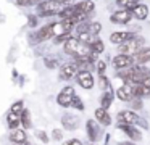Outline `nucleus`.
I'll use <instances>...</instances> for the list:
<instances>
[{
  "mask_svg": "<svg viewBox=\"0 0 150 145\" xmlns=\"http://www.w3.org/2000/svg\"><path fill=\"white\" fill-rule=\"evenodd\" d=\"M116 5H120V6H123L124 10H132L134 6L137 5V0H116Z\"/></svg>",
  "mask_w": 150,
  "mask_h": 145,
  "instance_id": "nucleus-22",
  "label": "nucleus"
},
{
  "mask_svg": "<svg viewBox=\"0 0 150 145\" xmlns=\"http://www.w3.org/2000/svg\"><path fill=\"white\" fill-rule=\"evenodd\" d=\"M53 32H52V26H44L40 31H37V40H45V39L52 37Z\"/></svg>",
  "mask_w": 150,
  "mask_h": 145,
  "instance_id": "nucleus-20",
  "label": "nucleus"
},
{
  "mask_svg": "<svg viewBox=\"0 0 150 145\" xmlns=\"http://www.w3.org/2000/svg\"><path fill=\"white\" fill-rule=\"evenodd\" d=\"M58 8H60V5L57 2H53V0H44L39 5L37 11H39V15L47 16V15H55V13H58Z\"/></svg>",
  "mask_w": 150,
  "mask_h": 145,
  "instance_id": "nucleus-2",
  "label": "nucleus"
},
{
  "mask_svg": "<svg viewBox=\"0 0 150 145\" xmlns=\"http://www.w3.org/2000/svg\"><path fill=\"white\" fill-rule=\"evenodd\" d=\"M36 134H37V139H39V140H42L44 144H47V142H49V137L45 135V132H44V131H37Z\"/></svg>",
  "mask_w": 150,
  "mask_h": 145,
  "instance_id": "nucleus-31",
  "label": "nucleus"
},
{
  "mask_svg": "<svg viewBox=\"0 0 150 145\" xmlns=\"http://www.w3.org/2000/svg\"><path fill=\"white\" fill-rule=\"evenodd\" d=\"M89 47H91V52L92 53H102V52L105 50V45H103V42L102 40H94L92 44H89Z\"/></svg>",
  "mask_w": 150,
  "mask_h": 145,
  "instance_id": "nucleus-21",
  "label": "nucleus"
},
{
  "mask_svg": "<svg viewBox=\"0 0 150 145\" xmlns=\"http://www.w3.org/2000/svg\"><path fill=\"white\" fill-rule=\"evenodd\" d=\"M87 132H89V137H91L92 140H95V139L98 137L97 127L94 126V122H92V121H89V122H87Z\"/></svg>",
  "mask_w": 150,
  "mask_h": 145,
  "instance_id": "nucleus-26",
  "label": "nucleus"
},
{
  "mask_svg": "<svg viewBox=\"0 0 150 145\" xmlns=\"http://www.w3.org/2000/svg\"><path fill=\"white\" fill-rule=\"evenodd\" d=\"M100 29H102L100 23H92V24H89L87 32H91V34L94 35V34H98V32H100Z\"/></svg>",
  "mask_w": 150,
  "mask_h": 145,
  "instance_id": "nucleus-28",
  "label": "nucleus"
},
{
  "mask_svg": "<svg viewBox=\"0 0 150 145\" xmlns=\"http://www.w3.org/2000/svg\"><path fill=\"white\" fill-rule=\"evenodd\" d=\"M45 64H47V68H55V66H57V60H52V58H45Z\"/></svg>",
  "mask_w": 150,
  "mask_h": 145,
  "instance_id": "nucleus-35",
  "label": "nucleus"
},
{
  "mask_svg": "<svg viewBox=\"0 0 150 145\" xmlns=\"http://www.w3.org/2000/svg\"><path fill=\"white\" fill-rule=\"evenodd\" d=\"M78 48H79V40L74 37H69L68 40L65 42V52L68 55H73V57H76V53H78Z\"/></svg>",
  "mask_w": 150,
  "mask_h": 145,
  "instance_id": "nucleus-13",
  "label": "nucleus"
},
{
  "mask_svg": "<svg viewBox=\"0 0 150 145\" xmlns=\"http://www.w3.org/2000/svg\"><path fill=\"white\" fill-rule=\"evenodd\" d=\"M53 2H57V3H58V5H60V3H68L69 0H53Z\"/></svg>",
  "mask_w": 150,
  "mask_h": 145,
  "instance_id": "nucleus-42",
  "label": "nucleus"
},
{
  "mask_svg": "<svg viewBox=\"0 0 150 145\" xmlns=\"http://www.w3.org/2000/svg\"><path fill=\"white\" fill-rule=\"evenodd\" d=\"M140 84H144L145 87H150V76H149V77H145V79H144Z\"/></svg>",
  "mask_w": 150,
  "mask_h": 145,
  "instance_id": "nucleus-41",
  "label": "nucleus"
},
{
  "mask_svg": "<svg viewBox=\"0 0 150 145\" xmlns=\"http://www.w3.org/2000/svg\"><path fill=\"white\" fill-rule=\"evenodd\" d=\"M73 97L74 95H65V93H60V95L57 97V102H58V105H62V106H69Z\"/></svg>",
  "mask_w": 150,
  "mask_h": 145,
  "instance_id": "nucleus-24",
  "label": "nucleus"
},
{
  "mask_svg": "<svg viewBox=\"0 0 150 145\" xmlns=\"http://www.w3.org/2000/svg\"><path fill=\"white\" fill-rule=\"evenodd\" d=\"M132 64V60H131L129 55H118V57H115L113 60V66L116 68V69H124V68L131 66Z\"/></svg>",
  "mask_w": 150,
  "mask_h": 145,
  "instance_id": "nucleus-10",
  "label": "nucleus"
},
{
  "mask_svg": "<svg viewBox=\"0 0 150 145\" xmlns=\"http://www.w3.org/2000/svg\"><path fill=\"white\" fill-rule=\"evenodd\" d=\"M62 93H65V95H74V89L73 87H65V89L62 90Z\"/></svg>",
  "mask_w": 150,
  "mask_h": 145,
  "instance_id": "nucleus-37",
  "label": "nucleus"
},
{
  "mask_svg": "<svg viewBox=\"0 0 150 145\" xmlns=\"http://www.w3.org/2000/svg\"><path fill=\"white\" fill-rule=\"evenodd\" d=\"M131 102H132V105L136 106L137 110H139V108H142V103H140V100H134V98H132Z\"/></svg>",
  "mask_w": 150,
  "mask_h": 145,
  "instance_id": "nucleus-40",
  "label": "nucleus"
},
{
  "mask_svg": "<svg viewBox=\"0 0 150 145\" xmlns=\"http://www.w3.org/2000/svg\"><path fill=\"white\" fill-rule=\"evenodd\" d=\"M7 124H8V127H10L11 131H13V129H18V126H20V115L10 111L7 115Z\"/></svg>",
  "mask_w": 150,
  "mask_h": 145,
  "instance_id": "nucleus-19",
  "label": "nucleus"
},
{
  "mask_svg": "<svg viewBox=\"0 0 150 145\" xmlns=\"http://www.w3.org/2000/svg\"><path fill=\"white\" fill-rule=\"evenodd\" d=\"M78 74V66H76V63H66L62 66V69H60V79L63 81H68L71 79L73 76H76Z\"/></svg>",
  "mask_w": 150,
  "mask_h": 145,
  "instance_id": "nucleus-7",
  "label": "nucleus"
},
{
  "mask_svg": "<svg viewBox=\"0 0 150 145\" xmlns=\"http://www.w3.org/2000/svg\"><path fill=\"white\" fill-rule=\"evenodd\" d=\"M131 21V11L129 10H120V11L111 15V23L115 24H126Z\"/></svg>",
  "mask_w": 150,
  "mask_h": 145,
  "instance_id": "nucleus-8",
  "label": "nucleus"
},
{
  "mask_svg": "<svg viewBox=\"0 0 150 145\" xmlns=\"http://www.w3.org/2000/svg\"><path fill=\"white\" fill-rule=\"evenodd\" d=\"M95 118H97V121H100L103 126H110L111 124V118H110V115L107 113L105 108H97L95 110Z\"/></svg>",
  "mask_w": 150,
  "mask_h": 145,
  "instance_id": "nucleus-17",
  "label": "nucleus"
},
{
  "mask_svg": "<svg viewBox=\"0 0 150 145\" xmlns=\"http://www.w3.org/2000/svg\"><path fill=\"white\" fill-rule=\"evenodd\" d=\"M78 84L84 89H92L94 87V77L91 71H78Z\"/></svg>",
  "mask_w": 150,
  "mask_h": 145,
  "instance_id": "nucleus-5",
  "label": "nucleus"
},
{
  "mask_svg": "<svg viewBox=\"0 0 150 145\" xmlns=\"http://www.w3.org/2000/svg\"><path fill=\"white\" fill-rule=\"evenodd\" d=\"M118 126H120V127L126 132L127 137H131L132 140H140V137H142V135H140V132L137 131L134 126H131V124H118Z\"/></svg>",
  "mask_w": 150,
  "mask_h": 145,
  "instance_id": "nucleus-14",
  "label": "nucleus"
},
{
  "mask_svg": "<svg viewBox=\"0 0 150 145\" xmlns=\"http://www.w3.org/2000/svg\"><path fill=\"white\" fill-rule=\"evenodd\" d=\"M11 111H13V113H20V111H23V102H16V103H13V105H11Z\"/></svg>",
  "mask_w": 150,
  "mask_h": 145,
  "instance_id": "nucleus-30",
  "label": "nucleus"
},
{
  "mask_svg": "<svg viewBox=\"0 0 150 145\" xmlns=\"http://www.w3.org/2000/svg\"><path fill=\"white\" fill-rule=\"evenodd\" d=\"M144 45V39L139 37V39H131V40H126L123 42V44H120V47H118V50H120L121 55H132L136 53L139 48H142Z\"/></svg>",
  "mask_w": 150,
  "mask_h": 145,
  "instance_id": "nucleus-1",
  "label": "nucleus"
},
{
  "mask_svg": "<svg viewBox=\"0 0 150 145\" xmlns=\"http://www.w3.org/2000/svg\"><path fill=\"white\" fill-rule=\"evenodd\" d=\"M120 145H136V144H134V142H121Z\"/></svg>",
  "mask_w": 150,
  "mask_h": 145,
  "instance_id": "nucleus-43",
  "label": "nucleus"
},
{
  "mask_svg": "<svg viewBox=\"0 0 150 145\" xmlns=\"http://www.w3.org/2000/svg\"><path fill=\"white\" fill-rule=\"evenodd\" d=\"M65 145H82V142L79 139H69L68 142H65Z\"/></svg>",
  "mask_w": 150,
  "mask_h": 145,
  "instance_id": "nucleus-36",
  "label": "nucleus"
},
{
  "mask_svg": "<svg viewBox=\"0 0 150 145\" xmlns=\"http://www.w3.org/2000/svg\"><path fill=\"white\" fill-rule=\"evenodd\" d=\"M74 6H76V11L84 13V15H89V13L94 11V8H95L94 2H91V0H84V2L78 3V5H74Z\"/></svg>",
  "mask_w": 150,
  "mask_h": 145,
  "instance_id": "nucleus-18",
  "label": "nucleus"
},
{
  "mask_svg": "<svg viewBox=\"0 0 150 145\" xmlns=\"http://www.w3.org/2000/svg\"><path fill=\"white\" fill-rule=\"evenodd\" d=\"M69 39V32L68 34H60V35H57L55 37V44H62V42H66Z\"/></svg>",
  "mask_w": 150,
  "mask_h": 145,
  "instance_id": "nucleus-29",
  "label": "nucleus"
},
{
  "mask_svg": "<svg viewBox=\"0 0 150 145\" xmlns=\"http://www.w3.org/2000/svg\"><path fill=\"white\" fill-rule=\"evenodd\" d=\"M134 37V34L132 32H123V31H118V32H113V34L110 35V40L113 42V44H123V42H126V40H131V39Z\"/></svg>",
  "mask_w": 150,
  "mask_h": 145,
  "instance_id": "nucleus-12",
  "label": "nucleus"
},
{
  "mask_svg": "<svg viewBox=\"0 0 150 145\" xmlns=\"http://www.w3.org/2000/svg\"><path fill=\"white\" fill-rule=\"evenodd\" d=\"M91 145H94V144H91Z\"/></svg>",
  "mask_w": 150,
  "mask_h": 145,
  "instance_id": "nucleus-45",
  "label": "nucleus"
},
{
  "mask_svg": "<svg viewBox=\"0 0 150 145\" xmlns=\"http://www.w3.org/2000/svg\"><path fill=\"white\" fill-rule=\"evenodd\" d=\"M87 28H89V26L86 24V23H79V24H78V28H76V29H78V32H79V34H82V32H87Z\"/></svg>",
  "mask_w": 150,
  "mask_h": 145,
  "instance_id": "nucleus-34",
  "label": "nucleus"
},
{
  "mask_svg": "<svg viewBox=\"0 0 150 145\" xmlns=\"http://www.w3.org/2000/svg\"><path fill=\"white\" fill-rule=\"evenodd\" d=\"M26 139H28L26 132L21 131V129H13L11 134H10V140L13 142V144H24Z\"/></svg>",
  "mask_w": 150,
  "mask_h": 145,
  "instance_id": "nucleus-15",
  "label": "nucleus"
},
{
  "mask_svg": "<svg viewBox=\"0 0 150 145\" xmlns=\"http://www.w3.org/2000/svg\"><path fill=\"white\" fill-rule=\"evenodd\" d=\"M105 68H107V63H105V61H97V71H98V74H103L105 73Z\"/></svg>",
  "mask_w": 150,
  "mask_h": 145,
  "instance_id": "nucleus-32",
  "label": "nucleus"
},
{
  "mask_svg": "<svg viewBox=\"0 0 150 145\" xmlns=\"http://www.w3.org/2000/svg\"><path fill=\"white\" fill-rule=\"evenodd\" d=\"M20 124H23L24 129L31 127V116L26 110H23V113H21V116H20Z\"/></svg>",
  "mask_w": 150,
  "mask_h": 145,
  "instance_id": "nucleus-23",
  "label": "nucleus"
},
{
  "mask_svg": "<svg viewBox=\"0 0 150 145\" xmlns=\"http://www.w3.org/2000/svg\"><path fill=\"white\" fill-rule=\"evenodd\" d=\"M71 23L68 21V19H63L62 23H57V24L52 26V32L55 35H60V34H68L69 29H71Z\"/></svg>",
  "mask_w": 150,
  "mask_h": 145,
  "instance_id": "nucleus-11",
  "label": "nucleus"
},
{
  "mask_svg": "<svg viewBox=\"0 0 150 145\" xmlns=\"http://www.w3.org/2000/svg\"><path fill=\"white\" fill-rule=\"evenodd\" d=\"M36 24H37V18H36V16H29V26H33V28H34Z\"/></svg>",
  "mask_w": 150,
  "mask_h": 145,
  "instance_id": "nucleus-39",
  "label": "nucleus"
},
{
  "mask_svg": "<svg viewBox=\"0 0 150 145\" xmlns=\"http://www.w3.org/2000/svg\"><path fill=\"white\" fill-rule=\"evenodd\" d=\"M111 100H113L111 93H110V92H108V93H105V95L102 97V108H105V110H107L108 106L111 105Z\"/></svg>",
  "mask_w": 150,
  "mask_h": 145,
  "instance_id": "nucleus-27",
  "label": "nucleus"
},
{
  "mask_svg": "<svg viewBox=\"0 0 150 145\" xmlns=\"http://www.w3.org/2000/svg\"><path fill=\"white\" fill-rule=\"evenodd\" d=\"M69 106H71V108H76V110H81V111L84 110V103L81 102V98H79L78 95H74V97L71 98V103H69Z\"/></svg>",
  "mask_w": 150,
  "mask_h": 145,
  "instance_id": "nucleus-25",
  "label": "nucleus"
},
{
  "mask_svg": "<svg viewBox=\"0 0 150 145\" xmlns=\"http://www.w3.org/2000/svg\"><path fill=\"white\" fill-rule=\"evenodd\" d=\"M116 97L123 102H131L134 98V93H132V84H123L120 89L116 90Z\"/></svg>",
  "mask_w": 150,
  "mask_h": 145,
  "instance_id": "nucleus-6",
  "label": "nucleus"
},
{
  "mask_svg": "<svg viewBox=\"0 0 150 145\" xmlns=\"http://www.w3.org/2000/svg\"><path fill=\"white\" fill-rule=\"evenodd\" d=\"M52 134H53V139H55V140H62L63 139V132L60 131V129H53Z\"/></svg>",
  "mask_w": 150,
  "mask_h": 145,
  "instance_id": "nucleus-33",
  "label": "nucleus"
},
{
  "mask_svg": "<svg viewBox=\"0 0 150 145\" xmlns=\"http://www.w3.org/2000/svg\"><path fill=\"white\" fill-rule=\"evenodd\" d=\"M16 3H18V5H21V6H28V5L33 3V0H16Z\"/></svg>",
  "mask_w": 150,
  "mask_h": 145,
  "instance_id": "nucleus-38",
  "label": "nucleus"
},
{
  "mask_svg": "<svg viewBox=\"0 0 150 145\" xmlns=\"http://www.w3.org/2000/svg\"><path fill=\"white\" fill-rule=\"evenodd\" d=\"M131 11H132V15L137 19H145L149 16V8H147V5H142V3H137Z\"/></svg>",
  "mask_w": 150,
  "mask_h": 145,
  "instance_id": "nucleus-16",
  "label": "nucleus"
},
{
  "mask_svg": "<svg viewBox=\"0 0 150 145\" xmlns=\"http://www.w3.org/2000/svg\"><path fill=\"white\" fill-rule=\"evenodd\" d=\"M15 145H23V144H15Z\"/></svg>",
  "mask_w": 150,
  "mask_h": 145,
  "instance_id": "nucleus-44",
  "label": "nucleus"
},
{
  "mask_svg": "<svg viewBox=\"0 0 150 145\" xmlns=\"http://www.w3.org/2000/svg\"><path fill=\"white\" fill-rule=\"evenodd\" d=\"M131 60H132V64H145L147 61H150V48L149 47L139 48L136 53H132Z\"/></svg>",
  "mask_w": 150,
  "mask_h": 145,
  "instance_id": "nucleus-4",
  "label": "nucleus"
},
{
  "mask_svg": "<svg viewBox=\"0 0 150 145\" xmlns=\"http://www.w3.org/2000/svg\"><path fill=\"white\" fill-rule=\"evenodd\" d=\"M139 116L136 115L134 111H131V110H123V111L118 113V121H120V124H131L134 126L136 122H139Z\"/></svg>",
  "mask_w": 150,
  "mask_h": 145,
  "instance_id": "nucleus-3",
  "label": "nucleus"
},
{
  "mask_svg": "<svg viewBox=\"0 0 150 145\" xmlns=\"http://www.w3.org/2000/svg\"><path fill=\"white\" fill-rule=\"evenodd\" d=\"M62 124L65 129H68V131H74V129L79 127V118L74 115H65L62 118Z\"/></svg>",
  "mask_w": 150,
  "mask_h": 145,
  "instance_id": "nucleus-9",
  "label": "nucleus"
}]
</instances>
